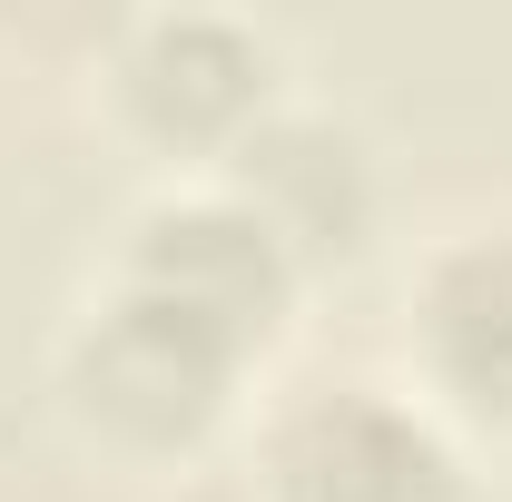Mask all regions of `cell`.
<instances>
[{
    "instance_id": "5",
    "label": "cell",
    "mask_w": 512,
    "mask_h": 502,
    "mask_svg": "<svg viewBox=\"0 0 512 502\" xmlns=\"http://www.w3.org/2000/svg\"><path fill=\"white\" fill-rule=\"evenodd\" d=\"M286 493L296 502H463V473L434 424L375 394H335L286 434Z\"/></svg>"
},
{
    "instance_id": "2",
    "label": "cell",
    "mask_w": 512,
    "mask_h": 502,
    "mask_svg": "<svg viewBox=\"0 0 512 502\" xmlns=\"http://www.w3.org/2000/svg\"><path fill=\"white\" fill-rule=\"evenodd\" d=\"M286 286H296L286 247L256 227L237 197L158 207V217L138 227V247H128V296L168 306L178 325H197V335H207V345H227V355H247V345L276 335Z\"/></svg>"
},
{
    "instance_id": "4",
    "label": "cell",
    "mask_w": 512,
    "mask_h": 502,
    "mask_svg": "<svg viewBox=\"0 0 512 502\" xmlns=\"http://www.w3.org/2000/svg\"><path fill=\"white\" fill-rule=\"evenodd\" d=\"M237 207L286 247V266L306 256H355L365 247V217H375V178H365V148L325 119H256L237 148Z\"/></svg>"
},
{
    "instance_id": "1",
    "label": "cell",
    "mask_w": 512,
    "mask_h": 502,
    "mask_svg": "<svg viewBox=\"0 0 512 502\" xmlns=\"http://www.w3.org/2000/svg\"><path fill=\"white\" fill-rule=\"evenodd\" d=\"M227 375H237V355L207 345L197 325H178L168 306H148V296H119L69 345V404L99 434L138 443V453L197 443L217 424V404H227Z\"/></svg>"
},
{
    "instance_id": "6",
    "label": "cell",
    "mask_w": 512,
    "mask_h": 502,
    "mask_svg": "<svg viewBox=\"0 0 512 502\" xmlns=\"http://www.w3.org/2000/svg\"><path fill=\"white\" fill-rule=\"evenodd\" d=\"M424 345L463 404L512 414V247H463L424 286Z\"/></svg>"
},
{
    "instance_id": "3",
    "label": "cell",
    "mask_w": 512,
    "mask_h": 502,
    "mask_svg": "<svg viewBox=\"0 0 512 502\" xmlns=\"http://www.w3.org/2000/svg\"><path fill=\"white\" fill-rule=\"evenodd\" d=\"M266 40L237 30V20H217V10H178V20H148L138 40H128L119 60V89L138 128H158V138H247L266 119Z\"/></svg>"
}]
</instances>
